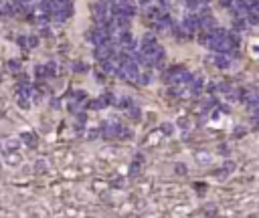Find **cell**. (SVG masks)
I'll return each instance as SVG.
<instances>
[{
	"instance_id": "1",
	"label": "cell",
	"mask_w": 259,
	"mask_h": 218,
	"mask_svg": "<svg viewBox=\"0 0 259 218\" xmlns=\"http://www.w3.org/2000/svg\"><path fill=\"white\" fill-rule=\"evenodd\" d=\"M217 65H219V67H227V65H229V61H227L225 57H221V59H217Z\"/></svg>"
}]
</instances>
